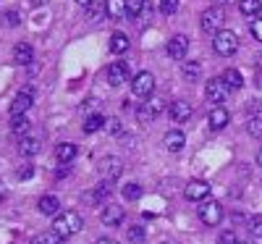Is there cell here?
I'll return each instance as SVG.
<instances>
[{"label": "cell", "mask_w": 262, "mask_h": 244, "mask_svg": "<svg viewBox=\"0 0 262 244\" xmlns=\"http://www.w3.org/2000/svg\"><path fill=\"white\" fill-rule=\"evenodd\" d=\"M84 226V220L76 210H66V213H58L55 220H53V231H58L60 236H74L79 234Z\"/></svg>", "instance_id": "6da1fadb"}, {"label": "cell", "mask_w": 262, "mask_h": 244, "mask_svg": "<svg viewBox=\"0 0 262 244\" xmlns=\"http://www.w3.org/2000/svg\"><path fill=\"white\" fill-rule=\"evenodd\" d=\"M212 48H215L217 55H223V58L233 55V53L238 50V37H236V32H231V29H221V32L215 34V39H212Z\"/></svg>", "instance_id": "7a4b0ae2"}, {"label": "cell", "mask_w": 262, "mask_h": 244, "mask_svg": "<svg viewBox=\"0 0 262 244\" xmlns=\"http://www.w3.org/2000/svg\"><path fill=\"white\" fill-rule=\"evenodd\" d=\"M131 92L137 97H152V92H155V76L149 71H139L131 79Z\"/></svg>", "instance_id": "3957f363"}, {"label": "cell", "mask_w": 262, "mask_h": 244, "mask_svg": "<svg viewBox=\"0 0 262 244\" xmlns=\"http://www.w3.org/2000/svg\"><path fill=\"white\" fill-rule=\"evenodd\" d=\"M163 108H165V103H163L160 97H149L147 103H142V108L137 110L139 124H149V121H155V118L163 113Z\"/></svg>", "instance_id": "277c9868"}, {"label": "cell", "mask_w": 262, "mask_h": 244, "mask_svg": "<svg viewBox=\"0 0 262 244\" xmlns=\"http://www.w3.org/2000/svg\"><path fill=\"white\" fill-rule=\"evenodd\" d=\"M200 27L207 32V34H217L223 27V11L221 8H207L200 18Z\"/></svg>", "instance_id": "5b68a950"}, {"label": "cell", "mask_w": 262, "mask_h": 244, "mask_svg": "<svg viewBox=\"0 0 262 244\" xmlns=\"http://www.w3.org/2000/svg\"><path fill=\"white\" fill-rule=\"evenodd\" d=\"M200 218H202L205 226H217V223L223 220V208H221V202H215V199L205 202V205L200 208Z\"/></svg>", "instance_id": "8992f818"}, {"label": "cell", "mask_w": 262, "mask_h": 244, "mask_svg": "<svg viewBox=\"0 0 262 244\" xmlns=\"http://www.w3.org/2000/svg\"><path fill=\"white\" fill-rule=\"evenodd\" d=\"M34 105V92L32 90H21L13 103H11V116H27V110Z\"/></svg>", "instance_id": "52a82bcc"}, {"label": "cell", "mask_w": 262, "mask_h": 244, "mask_svg": "<svg viewBox=\"0 0 262 244\" xmlns=\"http://www.w3.org/2000/svg\"><path fill=\"white\" fill-rule=\"evenodd\" d=\"M191 113H194V108H191V103H186V100H176V103H170V108H168V116H170L173 124L189 121Z\"/></svg>", "instance_id": "ba28073f"}, {"label": "cell", "mask_w": 262, "mask_h": 244, "mask_svg": "<svg viewBox=\"0 0 262 244\" xmlns=\"http://www.w3.org/2000/svg\"><path fill=\"white\" fill-rule=\"evenodd\" d=\"M186 53H189V37L186 34H176L168 39V55L173 60H184Z\"/></svg>", "instance_id": "9c48e42d"}, {"label": "cell", "mask_w": 262, "mask_h": 244, "mask_svg": "<svg viewBox=\"0 0 262 244\" xmlns=\"http://www.w3.org/2000/svg\"><path fill=\"white\" fill-rule=\"evenodd\" d=\"M228 92H231V90L226 87V82H223V79H210V82H207V87H205V97H207L210 103H223Z\"/></svg>", "instance_id": "30bf717a"}, {"label": "cell", "mask_w": 262, "mask_h": 244, "mask_svg": "<svg viewBox=\"0 0 262 244\" xmlns=\"http://www.w3.org/2000/svg\"><path fill=\"white\" fill-rule=\"evenodd\" d=\"M184 194H186V199H191V202H200V199H205V197L210 194V184H207L205 179H191V181L186 184Z\"/></svg>", "instance_id": "8fae6325"}, {"label": "cell", "mask_w": 262, "mask_h": 244, "mask_svg": "<svg viewBox=\"0 0 262 244\" xmlns=\"http://www.w3.org/2000/svg\"><path fill=\"white\" fill-rule=\"evenodd\" d=\"M107 82H111V87H121L123 82H128V66L123 60H116L107 66Z\"/></svg>", "instance_id": "7c38bea8"}, {"label": "cell", "mask_w": 262, "mask_h": 244, "mask_svg": "<svg viewBox=\"0 0 262 244\" xmlns=\"http://www.w3.org/2000/svg\"><path fill=\"white\" fill-rule=\"evenodd\" d=\"M228 121H231V116H228V110H226L223 105H215V108L210 110V116H207V124H210V129H212V131L226 129V126H228Z\"/></svg>", "instance_id": "4fadbf2b"}, {"label": "cell", "mask_w": 262, "mask_h": 244, "mask_svg": "<svg viewBox=\"0 0 262 244\" xmlns=\"http://www.w3.org/2000/svg\"><path fill=\"white\" fill-rule=\"evenodd\" d=\"M163 145H165V150H168V152H181V150H184V145H186L184 131H179V129H170V131H165Z\"/></svg>", "instance_id": "5bb4252c"}, {"label": "cell", "mask_w": 262, "mask_h": 244, "mask_svg": "<svg viewBox=\"0 0 262 244\" xmlns=\"http://www.w3.org/2000/svg\"><path fill=\"white\" fill-rule=\"evenodd\" d=\"M100 220H102L105 226H121V223H123V208H118V205H107V208H102Z\"/></svg>", "instance_id": "9a60e30c"}, {"label": "cell", "mask_w": 262, "mask_h": 244, "mask_svg": "<svg viewBox=\"0 0 262 244\" xmlns=\"http://www.w3.org/2000/svg\"><path fill=\"white\" fill-rule=\"evenodd\" d=\"M105 11L116 21L128 18V0H105Z\"/></svg>", "instance_id": "2e32d148"}, {"label": "cell", "mask_w": 262, "mask_h": 244, "mask_svg": "<svg viewBox=\"0 0 262 244\" xmlns=\"http://www.w3.org/2000/svg\"><path fill=\"white\" fill-rule=\"evenodd\" d=\"M32 58H34V50H32L29 42H18V45L13 48V60H16L18 66H27V63H32Z\"/></svg>", "instance_id": "e0dca14e"}, {"label": "cell", "mask_w": 262, "mask_h": 244, "mask_svg": "<svg viewBox=\"0 0 262 244\" xmlns=\"http://www.w3.org/2000/svg\"><path fill=\"white\" fill-rule=\"evenodd\" d=\"M39 213L42 215H58V208H60V202H58V197L55 194H45V197H42L39 199Z\"/></svg>", "instance_id": "ac0fdd59"}, {"label": "cell", "mask_w": 262, "mask_h": 244, "mask_svg": "<svg viewBox=\"0 0 262 244\" xmlns=\"http://www.w3.org/2000/svg\"><path fill=\"white\" fill-rule=\"evenodd\" d=\"M55 158H58L60 163H71V160L76 158V145H71V142H60V145L55 147Z\"/></svg>", "instance_id": "d6986e66"}, {"label": "cell", "mask_w": 262, "mask_h": 244, "mask_svg": "<svg viewBox=\"0 0 262 244\" xmlns=\"http://www.w3.org/2000/svg\"><path fill=\"white\" fill-rule=\"evenodd\" d=\"M181 74H184L186 82H196V79H200V74H202V63L200 60H184Z\"/></svg>", "instance_id": "ffe728a7"}, {"label": "cell", "mask_w": 262, "mask_h": 244, "mask_svg": "<svg viewBox=\"0 0 262 244\" xmlns=\"http://www.w3.org/2000/svg\"><path fill=\"white\" fill-rule=\"evenodd\" d=\"M29 118L27 116H13V121H11V131H13V134L16 137H21V139H24V137H29Z\"/></svg>", "instance_id": "44dd1931"}, {"label": "cell", "mask_w": 262, "mask_h": 244, "mask_svg": "<svg viewBox=\"0 0 262 244\" xmlns=\"http://www.w3.org/2000/svg\"><path fill=\"white\" fill-rule=\"evenodd\" d=\"M18 152L21 155H37V152H42V145H39V139H34V137H24L21 139V145H18Z\"/></svg>", "instance_id": "7402d4cb"}, {"label": "cell", "mask_w": 262, "mask_h": 244, "mask_svg": "<svg viewBox=\"0 0 262 244\" xmlns=\"http://www.w3.org/2000/svg\"><path fill=\"white\" fill-rule=\"evenodd\" d=\"M221 79L226 82V87H228V90H242V84H244V79H242V74H238L236 69H226Z\"/></svg>", "instance_id": "603a6c76"}, {"label": "cell", "mask_w": 262, "mask_h": 244, "mask_svg": "<svg viewBox=\"0 0 262 244\" xmlns=\"http://www.w3.org/2000/svg\"><path fill=\"white\" fill-rule=\"evenodd\" d=\"M105 124H107V121H105V116H100V113L86 116V121H84V134H95V131H100Z\"/></svg>", "instance_id": "cb8c5ba5"}, {"label": "cell", "mask_w": 262, "mask_h": 244, "mask_svg": "<svg viewBox=\"0 0 262 244\" xmlns=\"http://www.w3.org/2000/svg\"><path fill=\"white\" fill-rule=\"evenodd\" d=\"M128 45H131V42H128V37H126L123 32H116V34L111 37V50H113V53H118V55H121V53H126V50H128Z\"/></svg>", "instance_id": "d4e9b609"}, {"label": "cell", "mask_w": 262, "mask_h": 244, "mask_svg": "<svg viewBox=\"0 0 262 244\" xmlns=\"http://www.w3.org/2000/svg\"><path fill=\"white\" fill-rule=\"evenodd\" d=\"M123 173V166H121V160H116V158H111V160H105V179H111V181H116L118 176Z\"/></svg>", "instance_id": "484cf974"}, {"label": "cell", "mask_w": 262, "mask_h": 244, "mask_svg": "<svg viewBox=\"0 0 262 244\" xmlns=\"http://www.w3.org/2000/svg\"><path fill=\"white\" fill-rule=\"evenodd\" d=\"M60 241H63V236H60L58 231H53V229H50V231H42V234H37L32 244H60Z\"/></svg>", "instance_id": "4316f807"}, {"label": "cell", "mask_w": 262, "mask_h": 244, "mask_svg": "<svg viewBox=\"0 0 262 244\" xmlns=\"http://www.w3.org/2000/svg\"><path fill=\"white\" fill-rule=\"evenodd\" d=\"M238 11H242L244 16H257L262 11V0H242V3H238Z\"/></svg>", "instance_id": "83f0119b"}, {"label": "cell", "mask_w": 262, "mask_h": 244, "mask_svg": "<svg viewBox=\"0 0 262 244\" xmlns=\"http://www.w3.org/2000/svg\"><path fill=\"white\" fill-rule=\"evenodd\" d=\"M247 131H249V137L262 139V116H252V118L247 121Z\"/></svg>", "instance_id": "f1b7e54d"}, {"label": "cell", "mask_w": 262, "mask_h": 244, "mask_svg": "<svg viewBox=\"0 0 262 244\" xmlns=\"http://www.w3.org/2000/svg\"><path fill=\"white\" fill-rule=\"evenodd\" d=\"M111 192H113V181H111V179H102V181L97 184V189H95V199H105Z\"/></svg>", "instance_id": "f546056e"}, {"label": "cell", "mask_w": 262, "mask_h": 244, "mask_svg": "<svg viewBox=\"0 0 262 244\" xmlns=\"http://www.w3.org/2000/svg\"><path fill=\"white\" fill-rule=\"evenodd\" d=\"M142 197V187L139 184H126L123 187V199H131V202H134V199H139Z\"/></svg>", "instance_id": "4dcf8cb0"}, {"label": "cell", "mask_w": 262, "mask_h": 244, "mask_svg": "<svg viewBox=\"0 0 262 244\" xmlns=\"http://www.w3.org/2000/svg\"><path fill=\"white\" fill-rule=\"evenodd\" d=\"M126 236H128V241H134V244H142L147 234H144V229H142V226H131V229L126 231Z\"/></svg>", "instance_id": "1f68e13d"}, {"label": "cell", "mask_w": 262, "mask_h": 244, "mask_svg": "<svg viewBox=\"0 0 262 244\" xmlns=\"http://www.w3.org/2000/svg\"><path fill=\"white\" fill-rule=\"evenodd\" d=\"M179 11V0H160V13L163 16H173Z\"/></svg>", "instance_id": "d6a6232c"}, {"label": "cell", "mask_w": 262, "mask_h": 244, "mask_svg": "<svg viewBox=\"0 0 262 244\" xmlns=\"http://www.w3.org/2000/svg\"><path fill=\"white\" fill-rule=\"evenodd\" d=\"M144 6H147L144 0H128V16H131V18H137V16L144 11Z\"/></svg>", "instance_id": "836d02e7"}, {"label": "cell", "mask_w": 262, "mask_h": 244, "mask_svg": "<svg viewBox=\"0 0 262 244\" xmlns=\"http://www.w3.org/2000/svg\"><path fill=\"white\" fill-rule=\"evenodd\" d=\"M249 231H252V236L262 239V215H254V218L249 220Z\"/></svg>", "instance_id": "e575fe53"}, {"label": "cell", "mask_w": 262, "mask_h": 244, "mask_svg": "<svg viewBox=\"0 0 262 244\" xmlns=\"http://www.w3.org/2000/svg\"><path fill=\"white\" fill-rule=\"evenodd\" d=\"M249 32H252V37H254V39H259V42H262V18H252Z\"/></svg>", "instance_id": "d590c367"}, {"label": "cell", "mask_w": 262, "mask_h": 244, "mask_svg": "<svg viewBox=\"0 0 262 244\" xmlns=\"http://www.w3.org/2000/svg\"><path fill=\"white\" fill-rule=\"evenodd\" d=\"M238 239H236V234L233 231H223L221 234V239H217V244H236Z\"/></svg>", "instance_id": "8d00e7d4"}, {"label": "cell", "mask_w": 262, "mask_h": 244, "mask_svg": "<svg viewBox=\"0 0 262 244\" xmlns=\"http://www.w3.org/2000/svg\"><path fill=\"white\" fill-rule=\"evenodd\" d=\"M107 126H111V131H113L116 137H121V134H123V124H121L118 118H111V121H107Z\"/></svg>", "instance_id": "74e56055"}, {"label": "cell", "mask_w": 262, "mask_h": 244, "mask_svg": "<svg viewBox=\"0 0 262 244\" xmlns=\"http://www.w3.org/2000/svg\"><path fill=\"white\" fill-rule=\"evenodd\" d=\"M3 21H8V27H18V13L8 11V13H3Z\"/></svg>", "instance_id": "f35d334b"}, {"label": "cell", "mask_w": 262, "mask_h": 244, "mask_svg": "<svg viewBox=\"0 0 262 244\" xmlns=\"http://www.w3.org/2000/svg\"><path fill=\"white\" fill-rule=\"evenodd\" d=\"M32 171H34L32 166H24V168L18 171V179H29V176H32Z\"/></svg>", "instance_id": "ab89813d"}, {"label": "cell", "mask_w": 262, "mask_h": 244, "mask_svg": "<svg viewBox=\"0 0 262 244\" xmlns=\"http://www.w3.org/2000/svg\"><path fill=\"white\" fill-rule=\"evenodd\" d=\"M97 244H118L116 239H107V236H102V239H97Z\"/></svg>", "instance_id": "60d3db41"}, {"label": "cell", "mask_w": 262, "mask_h": 244, "mask_svg": "<svg viewBox=\"0 0 262 244\" xmlns=\"http://www.w3.org/2000/svg\"><path fill=\"white\" fill-rule=\"evenodd\" d=\"M76 3H79V6H84V8H90V6L95 3V0H76Z\"/></svg>", "instance_id": "b9f144b4"}, {"label": "cell", "mask_w": 262, "mask_h": 244, "mask_svg": "<svg viewBox=\"0 0 262 244\" xmlns=\"http://www.w3.org/2000/svg\"><path fill=\"white\" fill-rule=\"evenodd\" d=\"M257 166H262V147H259V152H257Z\"/></svg>", "instance_id": "7bdbcfd3"}, {"label": "cell", "mask_w": 262, "mask_h": 244, "mask_svg": "<svg viewBox=\"0 0 262 244\" xmlns=\"http://www.w3.org/2000/svg\"><path fill=\"white\" fill-rule=\"evenodd\" d=\"M257 87H259V90H262V74L257 76Z\"/></svg>", "instance_id": "ee69618b"}, {"label": "cell", "mask_w": 262, "mask_h": 244, "mask_svg": "<svg viewBox=\"0 0 262 244\" xmlns=\"http://www.w3.org/2000/svg\"><path fill=\"white\" fill-rule=\"evenodd\" d=\"M217 3H228V0H217Z\"/></svg>", "instance_id": "f6af8a7d"}, {"label": "cell", "mask_w": 262, "mask_h": 244, "mask_svg": "<svg viewBox=\"0 0 262 244\" xmlns=\"http://www.w3.org/2000/svg\"><path fill=\"white\" fill-rule=\"evenodd\" d=\"M236 244H247V241H236Z\"/></svg>", "instance_id": "bcb514c9"}]
</instances>
